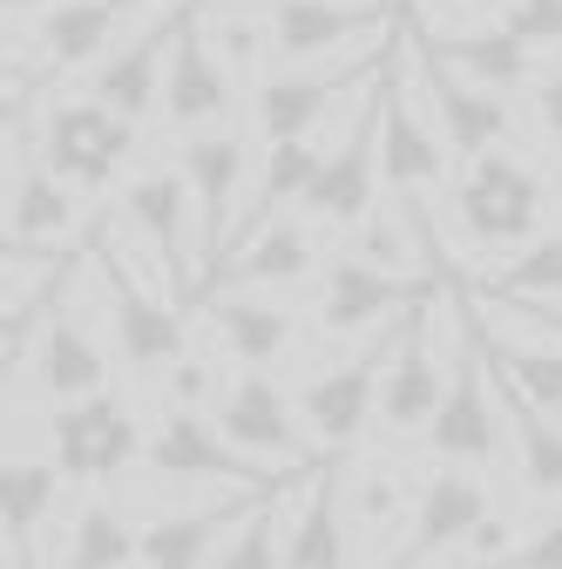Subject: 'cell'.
<instances>
[{"label":"cell","instance_id":"e575fe53","mask_svg":"<svg viewBox=\"0 0 562 569\" xmlns=\"http://www.w3.org/2000/svg\"><path fill=\"white\" fill-rule=\"evenodd\" d=\"M345 509H353V522H360V536H367V542H380V536H387V522H393V509H400V475L373 461L360 481H345Z\"/></svg>","mask_w":562,"mask_h":569},{"label":"cell","instance_id":"3957f363","mask_svg":"<svg viewBox=\"0 0 562 569\" xmlns=\"http://www.w3.org/2000/svg\"><path fill=\"white\" fill-rule=\"evenodd\" d=\"M136 150V122H122L116 109H102L96 96H68L41 116V142L34 157L68 183V190H102L122 157Z\"/></svg>","mask_w":562,"mask_h":569},{"label":"cell","instance_id":"8fae6325","mask_svg":"<svg viewBox=\"0 0 562 569\" xmlns=\"http://www.w3.org/2000/svg\"><path fill=\"white\" fill-rule=\"evenodd\" d=\"M143 468H150L157 481H231V488H264V481H271L264 468H251V461L224 441V427L210 420V413H183V407H170V413L157 420V435H150V448H143Z\"/></svg>","mask_w":562,"mask_h":569},{"label":"cell","instance_id":"b9f144b4","mask_svg":"<svg viewBox=\"0 0 562 569\" xmlns=\"http://www.w3.org/2000/svg\"><path fill=\"white\" fill-rule=\"evenodd\" d=\"M461 8H502V0H461Z\"/></svg>","mask_w":562,"mask_h":569},{"label":"cell","instance_id":"836d02e7","mask_svg":"<svg viewBox=\"0 0 562 569\" xmlns=\"http://www.w3.org/2000/svg\"><path fill=\"white\" fill-rule=\"evenodd\" d=\"M407 231H420V224H413V210H407V203H380L373 218L360 224L353 258H367V264H380V271L407 278Z\"/></svg>","mask_w":562,"mask_h":569},{"label":"cell","instance_id":"30bf717a","mask_svg":"<svg viewBox=\"0 0 562 569\" xmlns=\"http://www.w3.org/2000/svg\"><path fill=\"white\" fill-rule=\"evenodd\" d=\"M109 326H116V352L129 373H163L183 360V319L177 299L150 292L143 278L129 271V251L109 244Z\"/></svg>","mask_w":562,"mask_h":569},{"label":"cell","instance_id":"9a60e30c","mask_svg":"<svg viewBox=\"0 0 562 569\" xmlns=\"http://www.w3.org/2000/svg\"><path fill=\"white\" fill-rule=\"evenodd\" d=\"M183 183L197 197V264H224L231 244V203L244 183V136L238 129H210L183 142Z\"/></svg>","mask_w":562,"mask_h":569},{"label":"cell","instance_id":"4316f807","mask_svg":"<svg viewBox=\"0 0 562 569\" xmlns=\"http://www.w3.org/2000/svg\"><path fill=\"white\" fill-rule=\"evenodd\" d=\"M210 319H218V339L238 352L251 373H264L278 352L292 346V332H299V319H292L285 306H264V299H251V292L218 299V306H210Z\"/></svg>","mask_w":562,"mask_h":569},{"label":"cell","instance_id":"f1b7e54d","mask_svg":"<svg viewBox=\"0 0 562 569\" xmlns=\"http://www.w3.org/2000/svg\"><path fill=\"white\" fill-rule=\"evenodd\" d=\"M488 380H495V373H488ZM495 400H502V413L515 420L522 481H529L535 495H555V502H562V420H555V413H542V407H529L509 380H495Z\"/></svg>","mask_w":562,"mask_h":569},{"label":"cell","instance_id":"7402d4cb","mask_svg":"<svg viewBox=\"0 0 562 569\" xmlns=\"http://www.w3.org/2000/svg\"><path fill=\"white\" fill-rule=\"evenodd\" d=\"M285 569H345V488L339 468H312L285 516Z\"/></svg>","mask_w":562,"mask_h":569},{"label":"cell","instance_id":"603a6c76","mask_svg":"<svg viewBox=\"0 0 562 569\" xmlns=\"http://www.w3.org/2000/svg\"><path fill=\"white\" fill-rule=\"evenodd\" d=\"M441 68H454L461 82H474V89H495V96H515V89H535L542 82V68H535V48H522L509 28H488V34H441L434 48H428Z\"/></svg>","mask_w":562,"mask_h":569},{"label":"cell","instance_id":"8d00e7d4","mask_svg":"<svg viewBox=\"0 0 562 569\" xmlns=\"http://www.w3.org/2000/svg\"><path fill=\"white\" fill-rule=\"evenodd\" d=\"M210 400H224V393H218V380H210V360H190V352H183V360L170 367V407L203 413Z\"/></svg>","mask_w":562,"mask_h":569},{"label":"cell","instance_id":"83f0119b","mask_svg":"<svg viewBox=\"0 0 562 569\" xmlns=\"http://www.w3.org/2000/svg\"><path fill=\"white\" fill-rule=\"evenodd\" d=\"M339 150L332 136H299V142H278V150H264V177H258V210H251V231L258 224H271L278 210H299L305 197H312V183H319V170H325V157Z\"/></svg>","mask_w":562,"mask_h":569},{"label":"cell","instance_id":"1f68e13d","mask_svg":"<svg viewBox=\"0 0 562 569\" xmlns=\"http://www.w3.org/2000/svg\"><path fill=\"white\" fill-rule=\"evenodd\" d=\"M481 292L502 306H562V231H542L529 251H515Z\"/></svg>","mask_w":562,"mask_h":569},{"label":"cell","instance_id":"cb8c5ba5","mask_svg":"<svg viewBox=\"0 0 562 569\" xmlns=\"http://www.w3.org/2000/svg\"><path fill=\"white\" fill-rule=\"evenodd\" d=\"M481 360H488V373H495V380H509L529 407H542V413L562 420V346L515 339L495 319H481Z\"/></svg>","mask_w":562,"mask_h":569},{"label":"cell","instance_id":"9c48e42d","mask_svg":"<svg viewBox=\"0 0 562 569\" xmlns=\"http://www.w3.org/2000/svg\"><path fill=\"white\" fill-rule=\"evenodd\" d=\"M218 427H224V441L251 461V468H305V420H299V407L278 393V380L271 373H244L238 387H224V400H218Z\"/></svg>","mask_w":562,"mask_h":569},{"label":"cell","instance_id":"f546056e","mask_svg":"<svg viewBox=\"0 0 562 569\" xmlns=\"http://www.w3.org/2000/svg\"><path fill=\"white\" fill-rule=\"evenodd\" d=\"M136 556H143V529H129V516L109 509V502H89L68 522V542H61L54 569H129Z\"/></svg>","mask_w":562,"mask_h":569},{"label":"cell","instance_id":"f35d334b","mask_svg":"<svg viewBox=\"0 0 562 569\" xmlns=\"http://www.w3.org/2000/svg\"><path fill=\"white\" fill-rule=\"evenodd\" d=\"M535 122H542V136H555V142H562V68L535 82Z\"/></svg>","mask_w":562,"mask_h":569},{"label":"cell","instance_id":"52a82bcc","mask_svg":"<svg viewBox=\"0 0 562 569\" xmlns=\"http://www.w3.org/2000/svg\"><path fill=\"white\" fill-rule=\"evenodd\" d=\"M143 435H136V413L116 393H89L76 407H54L48 420V461L68 481H109L129 461H143Z\"/></svg>","mask_w":562,"mask_h":569},{"label":"cell","instance_id":"60d3db41","mask_svg":"<svg viewBox=\"0 0 562 569\" xmlns=\"http://www.w3.org/2000/svg\"><path fill=\"white\" fill-rule=\"evenodd\" d=\"M48 8H61V0H8V21H14V14H34V21H41Z\"/></svg>","mask_w":562,"mask_h":569},{"label":"cell","instance_id":"484cf974","mask_svg":"<svg viewBox=\"0 0 562 569\" xmlns=\"http://www.w3.org/2000/svg\"><path fill=\"white\" fill-rule=\"evenodd\" d=\"M305 271H312V231H305V218H271V224H258L218 264V278H231V284H292Z\"/></svg>","mask_w":562,"mask_h":569},{"label":"cell","instance_id":"d4e9b609","mask_svg":"<svg viewBox=\"0 0 562 569\" xmlns=\"http://www.w3.org/2000/svg\"><path fill=\"white\" fill-rule=\"evenodd\" d=\"M54 495H61V468L54 461H14L0 475V522H8V569H28L41 522L54 516Z\"/></svg>","mask_w":562,"mask_h":569},{"label":"cell","instance_id":"74e56055","mask_svg":"<svg viewBox=\"0 0 562 569\" xmlns=\"http://www.w3.org/2000/svg\"><path fill=\"white\" fill-rule=\"evenodd\" d=\"M495 569H562V516H549L529 542H515V556L509 562H495Z\"/></svg>","mask_w":562,"mask_h":569},{"label":"cell","instance_id":"7a4b0ae2","mask_svg":"<svg viewBox=\"0 0 562 569\" xmlns=\"http://www.w3.org/2000/svg\"><path fill=\"white\" fill-rule=\"evenodd\" d=\"M400 326H407V312L393 319V326H380L353 360H339V367H319L312 380H305V393H299V420H305V435L319 441V448H353L360 441V427L380 413V380H387V360H393V346H400Z\"/></svg>","mask_w":562,"mask_h":569},{"label":"cell","instance_id":"ac0fdd59","mask_svg":"<svg viewBox=\"0 0 562 569\" xmlns=\"http://www.w3.org/2000/svg\"><path fill=\"white\" fill-rule=\"evenodd\" d=\"M420 68H428V96H434V122H441V142H454V157H488L502 150V142L515 136V109L495 96V89H474L461 82L454 68H441L434 54H420Z\"/></svg>","mask_w":562,"mask_h":569},{"label":"cell","instance_id":"d6a6232c","mask_svg":"<svg viewBox=\"0 0 562 569\" xmlns=\"http://www.w3.org/2000/svg\"><path fill=\"white\" fill-rule=\"evenodd\" d=\"M285 516H292V495H258L251 516L224 536L218 562L210 569H285Z\"/></svg>","mask_w":562,"mask_h":569},{"label":"cell","instance_id":"6da1fadb","mask_svg":"<svg viewBox=\"0 0 562 569\" xmlns=\"http://www.w3.org/2000/svg\"><path fill=\"white\" fill-rule=\"evenodd\" d=\"M454 224L474 251H529L542 238V177L515 150H488L454 177Z\"/></svg>","mask_w":562,"mask_h":569},{"label":"cell","instance_id":"277c9868","mask_svg":"<svg viewBox=\"0 0 562 569\" xmlns=\"http://www.w3.org/2000/svg\"><path fill=\"white\" fill-rule=\"evenodd\" d=\"M387 82V76H380ZM380 82L367 89V102L353 109V122H345V136H339V150L325 157V170H319V183H312V197L299 203V218L305 224H339V231H353V224H367L373 218V197H380Z\"/></svg>","mask_w":562,"mask_h":569},{"label":"cell","instance_id":"ffe728a7","mask_svg":"<svg viewBox=\"0 0 562 569\" xmlns=\"http://www.w3.org/2000/svg\"><path fill=\"white\" fill-rule=\"evenodd\" d=\"M28 373H34V387H41L54 407H76V400L102 393V380H109V352L96 346V332H89L82 312L54 306V319H48V332H41V346H34Z\"/></svg>","mask_w":562,"mask_h":569},{"label":"cell","instance_id":"5bb4252c","mask_svg":"<svg viewBox=\"0 0 562 569\" xmlns=\"http://www.w3.org/2000/svg\"><path fill=\"white\" fill-rule=\"evenodd\" d=\"M420 299V284L413 278H393V271H380V264H367V258H332L325 264V278H319V306H312V319L332 332V339H353V332H367V326H393L387 312H413Z\"/></svg>","mask_w":562,"mask_h":569},{"label":"cell","instance_id":"8992f818","mask_svg":"<svg viewBox=\"0 0 562 569\" xmlns=\"http://www.w3.org/2000/svg\"><path fill=\"white\" fill-rule=\"evenodd\" d=\"M502 413H495V387H488V360H481V319H468L461 352H454V373H448V400L428 427V448L448 468H488L502 448Z\"/></svg>","mask_w":562,"mask_h":569},{"label":"cell","instance_id":"ba28073f","mask_svg":"<svg viewBox=\"0 0 562 569\" xmlns=\"http://www.w3.org/2000/svg\"><path fill=\"white\" fill-rule=\"evenodd\" d=\"M488 516V481L468 475V468H441L434 481H420L413 495V516H407V542L380 562V569H428V562H448Z\"/></svg>","mask_w":562,"mask_h":569},{"label":"cell","instance_id":"d6986e66","mask_svg":"<svg viewBox=\"0 0 562 569\" xmlns=\"http://www.w3.org/2000/svg\"><path fill=\"white\" fill-rule=\"evenodd\" d=\"M76 224V190H68L34 150H14L8 136V251H41Z\"/></svg>","mask_w":562,"mask_h":569},{"label":"cell","instance_id":"d590c367","mask_svg":"<svg viewBox=\"0 0 562 569\" xmlns=\"http://www.w3.org/2000/svg\"><path fill=\"white\" fill-rule=\"evenodd\" d=\"M502 28H509L522 48H562V0H509V8H502Z\"/></svg>","mask_w":562,"mask_h":569},{"label":"cell","instance_id":"44dd1931","mask_svg":"<svg viewBox=\"0 0 562 569\" xmlns=\"http://www.w3.org/2000/svg\"><path fill=\"white\" fill-rule=\"evenodd\" d=\"M258 495H271V488H258ZM258 495H231V502H210V509L157 516L143 529V556H136V562H143V569H203V562H218L224 536L251 516Z\"/></svg>","mask_w":562,"mask_h":569},{"label":"cell","instance_id":"2e32d148","mask_svg":"<svg viewBox=\"0 0 562 569\" xmlns=\"http://www.w3.org/2000/svg\"><path fill=\"white\" fill-rule=\"evenodd\" d=\"M190 183L177 177V170H150V177H136L129 190H122V224L136 231V238H150V251L163 258V271H170V284L177 292H190V284L203 278V264L183 251V218H190Z\"/></svg>","mask_w":562,"mask_h":569},{"label":"cell","instance_id":"5b68a950","mask_svg":"<svg viewBox=\"0 0 562 569\" xmlns=\"http://www.w3.org/2000/svg\"><path fill=\"white\" fill-rule=\"evenodd\" d=\"M380 170H387L393 197L420 203V210H428V197L448 177V142L434 136V122L413 102V54L380 82Z\"/></svg>","mask_w":562,"mask_h":569},{"label":"cell","instance_id":"e0dca14e","mask_svg":"<svg viewBox=\"0 0 562 569\" xmlns=\"http://www.w3.org/2000/svg\"><path fill=\"white\" fill-rule=\"evenodd\" d=\"M150 0H61L34 21V54L41 68H102L122 41L116 28L136 21Z\"/></svg>","mask_w":562,"mask_h":569},{"label":"cell","instance_id":"4dcf8cb0","mask_svg":"<svg viewBox=\"0 0 562 569\" xmlns=\"http://www.w3.org/2000/svg\"><path fill=\"white\" fill-rule=\"evenodd\" d=\"M197 28L231 76H251L271 54V8H251V0H210V8H197Z\"/></svg>","mask_w":562,"mask_h":569},{"label":"cell","instance_id":"ab89813d","mask_svg":"<svg viewBox=\"0 0 562 569\" xmlns=\"http://www.w3.org/2000/svg\"><path fill=\"white\" fill-rule=\"evenodd\" d=\"M488 299V292H481ZM488 306H502V299H488ZM509 319H522V326H535L549 346H562V306H509Z\"/></svg>","mask_w":562,"mask_h":569},{"label":"cell","instance_id":"7c38bea8","mask_svg":"<svg viewBox=\"0 0 562 569\" xmlns=\"http://www.w3.org/2000/svg\"><path fill=\"white\" fill-rule=\"evenodd\" d=\"M231 102H238V76L210 54V41H203V28H197V8H183V21H177V48H170V82H163V116H170V129H183V142L190 136H210L224 116H231Z\"/></svg>","mask_w":562,"mask_h":569},{"label":"cell","instance_id":"4fadbf2b","mask_svg":"<svg viewBox=\"0 0 562 569\" xmlns=\"http://www.w3.org/2000/svg\"><path fill=\"white\" fill-rule=\"evenodd\" d=\"M177 21H183V8H163L150 28H136V34H122V48L89 76V96L102 102V109H116L122 122H143L157 102H163V82H170V48H177Z\"/></svg>","mask_w":562,"mask_h":569}]
</instances>
